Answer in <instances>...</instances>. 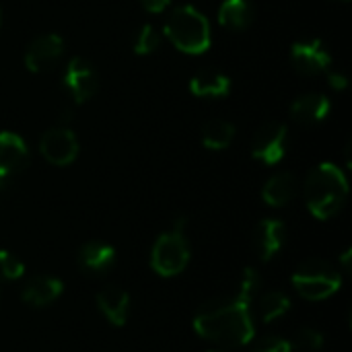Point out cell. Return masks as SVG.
Wrapping results in <instances>:
<instances>
[{
  "label": "cell",
  "instance_id": "cell-1",
  "mask_svg": "<svg viewBox=\"0 0 352 352\" xmlns=\"http://www.w3.org/2000/svg\"><path fill=\"white\" fill-rule=\"evenodd\" d=\"M262 278L256 270L248 268L241 289L231 299H221L204 305L194 316V330L221 346H245L256 336L252 301L258 295Z\"/></svg>",
  "mask_w": 352,
  "mask_h": 352
},
{
  "label": "cell",
  "instance_id": "cell-2",
  "mask_svg": "<svg viewBox=\"0 0 352 352\" xmlns=\"http://www.w3.org/2000/svg\"><path fill=\"white\" fill-rule=\"evenodd\" d=\"M349 198V182L340 167L334 163H320L305 179V204L309 212L328 221L338 214Z\"/></svg>",
  "mask_w": 352,
  "mask_h": 352
},
{
  "label": "cell",
  "instance_id": "cell-3",
  "mask_svg": "<svg viewBox=\"0 0 352 352\" xmlns=\"http://www.w3.org/2000/svg\"><path fill=\"white\" fill-rule=\"evenodd\" d=\"M165 35L184 54L198 56L210 47L212 33L208 19L190 4L177 6L165 21Z\"/></svg>",
  "mask_w": 352,
  "mask_h": 352
},
{
  "label": "cell",
  "instance_id": "cell-4",
  "mask_svg": "<svg viewBox=\"0 0 352 352\" xmlns=\"http://www.w3.org/2000/svg\"><path fill=\"white\" fill-rule=\"evenodd\" d=\"M186 219L179 217L175 225L163 233L151 254V266L159 276H175L184 272V268L190 262V245L184 235Z\"/></svg>",
  "mask_w": 352,
  "mask_h": 352
},
{
  "label": "cell",
  "instance_id": "cell-5",
  "mask_svg": "<svg viewBox=\"0 0 352 352\" xmlns=\"http://www.w3.org/2000/svg\"><path fill=\"white\" fill-rule=\"evenodd\" d=\"M293 287L307 301H324L340 291L342 278L328 262L311 258L293 274Z\"/></svg>",
  "mask_w": 352,
  "mask_h": 352
},
{
  "label": "cell",
  "instance_id": "cell-6",
  "mask_svg": "<svg viewBox=\"0 0 352 352\" xmlns=\"http://www.w3.org/2000/svg\"><path fill=\"white\" fill-rule=\"evenodd\" d=\"M289 144V130L280 122H268L264 124L252 142V155L256 161L264 165H276L285 159Z\"/></svg>",
  "mask_w": 352,
  "mask_h": 352
},
{
  "label": "cell",
  "instance_id": "cell-7",
  "mask_svg": "<svg viewBox=\"0 0 352 352\" xmlns=\"http://www.w3.org/2000/svg\"><path fill=\"white\" fill-rule=\"evenodd\" d=\"M39 151L43 159L56 167L70 165L78 155V140L74 132L66 126H56L43 132L39 140Z\"/></svg>",
  "mask_w": 352,
  "mask_h": 352
},
{
  "label": "cell",
  "instance_id": "cell-8",
  "mask_svg": "<svg viewBox=\"0 0 352 352\" xmlns=\"http://www.w3.org/2000/svg\"><path fill=\"white\" fill-rule=\"evenodd\" d=\"M62 80H64L68 97L74 103L89 101L97 93V85H99V78H97V72H95L93 64L89 60H85V58H72L66 64Z\"/></svg>",
  "mask_w": 352,
  "mask_h": 352
},
{
  "label": "cell",
  "instance_id": "cell-9",
  "mask_svg": "<svg viewBox=\"0 0 352 352\" xmlns=\"http://www.w3.org/2000/svg\"><path fill=\"white\" fill-rule=\"evenodd\" d=\"M64 54V39L58 33H45L35 37L25 52V66L33 74L52 70Z\"/></svg>",
  "mask_w": 352,
  "mask_h": 352
},
{
  "label": "cell",
  "instance_id": "cell-10",
  "mask_svg": "<svg viewBox=\"0 0 352 352\" xmlns=\"http://www.w3.org/2000/svg\"><path fill=\"white\" fill-rule=\"evenodd\" d=\"M293 66L303 76H318L320 72H326L332 66V54L324 45V41L311 37L297 41L291 52Z\"/></svg>",
  "mask_w": 352,
  "mask_h": 352
},
{
  "label": "cell",
  "instance_id": "cell-11",
  "mask_svg": "<svg viewBox=\"0 0 352 352\" xmlns=\"http://www.w3.org/2000/svg\"><path fill=\"white\" fill-rule=\"evenodd\" d=\"M29 165L27 142L14 132H0V182H8L14 173Z\"/></svg>",
  "mask_w": 352,
  "mask_h": 352
},
{
  "label": "cell",
  "instance_id": "cell-12",
  "mask_svg": "<svg viewBox=\"0 0 352 352\" xmlns=\"http://www.w3.org/2000/svg\"><path fill=\"white\" fill-rule=\"evenodd\" d=\"M287 229L278 219H264L254 233V245L262 262H270L285 245Z\"/></svg>",
  "mask_w": 352,
  "mask_h": 352
},
{
  "label": "cell",
  "instance_id": "cell-13",
  "mask_svg": "<svg viewBox=\"0 0 352 352\" xmlns=\"http://www.w3.org/2000/svg\"><path fill=\"white\" fill-rule=\"evenodd\" d=\"M116 264V250L101 241H89L78 250V266L89 276H101Z\"/></svg>",
  "mask_w": 352,
  "mask_h": 352
},
{
  "label": "cell",
  "instance_id": "cell-14",
  "mask_svg": "<svg viewBox=\"0 0 352 352\" xmlns=\"http://www.w3.org/2000/svg\"><path fill=\"white\" fill-rule=\"evenodd\" d=\"M332 109V103L326 95L322 93H305L297 97L291 105V118L303 126H314L320 124L328 118Z\"/></svg>",
  "mask_w": 352,
  "mask_h": 352
},
{
  "label": "cell",
  "instance_id": "cell-15",
  "mask_svg": "<svg viewBox=\"0 0 352 352\" xmlns=\"http://www.w3.org/2000/svg\"><path fill=\"white\" fill-rule=\"evenodd\" d=\"M62 291H64V285L60 278H56V276H33L23 287L21 297L31 307H47L50 303H54L62 295Z\"/></svg>",
  "mask_w": 352,
  "mask_h": 352
},
{
  "label": "cell",
  "instance_id": "cell-16",
  "mask_svg": "<svg viewBox=\"0 0 352 352\" xmlns=\"http://www.w3.org/2000/svg\"><path fill=\"white\" fill-rule=\"evenodd\" d=\"M190 91L202 99H223L231 93V80L219 70H200L190 80Z\"/></svg>",
  "mask_w": 352,
  "mask_h": 352
},
{
  "label": "cell",
  "instance_id": "cell-17",
  "mask_svg": "<svg viewBox=\"0 0 352 352\" xmlns=\"http://www.w3.org/2000/svg\"><path fill=\"white\" fill-rule=\"evenodd\" d=\"M97 307L113 326H124L130 311V295L118 287H107L97 295Z\"/></svg>",
  "mask_w": 352,
  "mask_h": 352
},
{
  "label": "cell",
  "instance_id": "cell-18",
  "mask_svg": "<svg viewBox=\"0 0 352 352\" xmlns=\"http://www.w3.org/2000/svg\"><path fill=\"white\" fill-rule=\"evenodd\" d=\"M295 196H297V177L287 171L272 175L262 188V198L272 208H280L289 204Z\"/></svg>",
  "mask_w": 352,
  "mask_h": 352
},
{
  "label": "cell",
  "instance_id": "cell-19",
  "mask_svg": "<svg viewBox=\"0 0 352 352\" xmlns=\"http://www.w3.org/2000/svg\"><path fill=\"white\" fill-rule=\"evenodd\" d=\"M254 21V8L248 0H225L219 8V23L229 31H243Z\"/></svg>",
  "mask_w": 352,
  "mask_h": 352
},
{
  "label": "cell",
  "instance_id": "cell-20",
  "mask_svg": "<svg viewBox=\"0 0 352 352\" xmlns=\"http://www.w3.org/2000/svg\"><path fill=\"white\" fill-rule=\"evenodd\" d=\"M235 138V126L227 120H210L202 128V144L210 151H225Z\"/></svg>",
  "mask_w": 352,
  "mask_h": 352
},
{
  "label": "cell",
  "instance_id": "cell-21",
  "mask_svg": "<svg viewBox=\"0 0 352 352\" xmlns=\"http://www.w3.org/2000/svg\"><path fill=\"white\" fill-rule=\"evenodd\" d=\"M291 309V299L283 293V291H270L266 293L260 303H258V311H260V320L264 324H272L278 318H283L287 311Z\"/></svg>",
  "mask_w": 352,
  "mask_h": 352
},
{
  "label": "cell",
  "instance_id": "cell-22",
  "mask_svg": "<svg viewBox=\"0 0 352 352\" xmlns=\"http://www.w3.org/2000/svg\"><path fill=\"white\" fill-rule=\"evenodd\" d=\"M159 41H161V37H159V31L153 27V25H142L138 31H136V37H134V52L138 54V56H148V54H153L157 47H159Z\"/></svg>",
  "mask_w": 352,
  "mask_h": 352
},
{
  "label": "cell",
  "instance_id": "cell-23",
  "mask_svg": "<svg viewBox=\"0 0 352 352\" xmlns=\"http://www.w3.org/2000/svg\"><path fill=\"white\" fill-rule=\"evenodd\" d=\"M291 346L301 352H318L324 346V334L314 328H303L297 332L295 344H291Z\"/></svg>",
  "mask_w": 352,
  "mask_h": 352
},
{
  "label": "cell",
  "instance_id": "cell-24",
  "mask_svg": "<svg viewBox=\"0 0 352 352\" xmlns=\"http://www.w3.org/2000/svg\"><path fill=\"white\" fill-rule=\"evenodd\" d=\"M23 272H25V264L10 252L0 250V274L8 280H16L23 276Z\"/></svg>",
  "mask_w": 352,
  "mask_h": 352
},
{
  "label": "cell",
  "instance_id": "cell-25",
  "mask_svg": "<svg viewBox=\"0 0 352 352\" xmlns=\"http://www.w3.org/2000/svg\"><path fill=\"white\" fill-rule=\"evenodd\" d=\"M254 352H293V346L291 342L280 338H264L262 342L256 344Z\"/></svg>",
  "mask_w": 352,
  "mask_h": 352
},
{
  "label": "cell",
  "instance_id": "cell-26",
  "mask_svg": "<svg viewBox=\"0 0 352 352\" xmlns=\"http://www.w3.org/2000/svg\"><path fill=\"white\" fill-rule=\"evenodd\" d=\"M328 72V82H330V87L332 89H336V91H344L346 89V85H349V78H346V74L342 72V70H334V68H328L326 70Z\"/></svg>",
  "mask_w": 352,
  "mask_h": 352
},
{
  "label": "cell",
  "instance_id": "cell-27",
  "mask_svg": "<svg viewBox=\"0 0 352 352\" xmlns=\"http://www.w3.org/2000/svg\"><path fill=\"white\" fill-rule=\"evenodd\" d=\"M144 10L146 12H153V14H159V12H165L171 4V0H140Z\"/></svg>",
  "mask_w": 352,
  "mask_h": 352
},
{
  "label": "cell",
  "instance_id": "cell-28",
  "mask_svg": "<svg viewBox=\"0 0 352 352\" xmlns=\"http://www.w3.org/2000/svg\"><path fill=\"white\" fill-rule=\"evenodd\" d=\"M352 252L351 250H346V252H344V254H342V258H340V262H342V266H344V272H349V270H351V256Z\"/></svg>",
  "mask_w": 352,
  "mask_h": 352
},
{
  "label": "cell",
  "instance_id": "cell-29",
  "mask_svg": "<svg viewBox=\"0 0 352 352\" xmlns=\"http://www.w3.org/2000/svg\"><path fill=\"white\" fill-rule=\"evenodd\" d=\"M338 2H349V0H338Z\"/></svg>",
  "mask_w": 352,
  "mask_h": 352
},
{
  "label": "cell",
  "instance_id": "cell-30",
  "mask_svg": "<svg viewBox=\"0 0 352 352\" xmlns=\"http://www.w3.org/2000/svg\"><path fill=\"white\" fill-rule=\"evenodd\" d=\"M210 352H219V351H210Z\"/></svg>",
  "mask_w": 352,
  "mask_h": 352
}]
</instances>
